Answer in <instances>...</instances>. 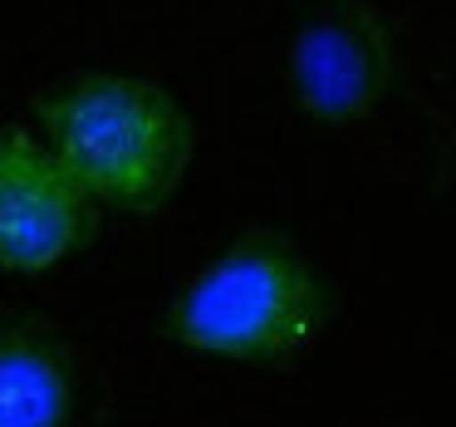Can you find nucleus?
<instances>
[{"mask_svg": "<svg viewBox=\"0 0 456 427\" xmlns=\"http://www.w3.org/2000/svg\"><path fill=\"white\" fill-rule=\"evenodd\" d=\"M393 50L387 35L363 5L354 0H324L305 21L289 60L295 99L319 123H354L383 99Z\"/></svg>", "mask_w": 456, "mask_h": 427, "instance_id": "obj_4", "label": "nucleus"}, {"mask_svg": "<svg viewBox=\"0 0 456 427\" xmlns=\"http://www.w3.org/2000/svg\"><path fill=\"white\" fill-rule=\"evenodd\" d=\"M45 143L99 207L158 211L191 162V123L167 89L128 74H89L45 99Z\"/></svg>", "mask_w": 456, "mask_h": 427, "instance_id": "obj_1", "label": "nucleus"}, {"mask_svg": "<svg viewBox=\"0 0 456 427\" xmlns=\"http://www.w3.org/2000/svg\"><path fill=\"white\" fill-rule=\"evenodd\" d=\"M74 413V368L35 315L0 319V427H54Z\"/></svg>", "mask_w": 456, "mask_h": 427, "instance_id": "obj_5", "label": "nucleus"}, {"mask_svg": "<svg viewBox=\"0 0 456 427\" xmlns=\"http://www.w3.org/2000/svg\"><path fill=\"white\" fill-rule=\"evenodd\" d=\"M324 324V285L295 246L240 236L167 309V334L207 358L285 368Z\"/></svg>", "mask_w": 456, "mask_h": 427, "instance_id": "obj_2", "label": "nucleus"}, {"mask_svg": "<svg viewBox=\"0 0 456 427\" xmlns=\"http://www.w3.org/2000/svg\"><path fill=\"white\" fill-rule=\"evenodd\" d=\"M94 207L99 201L50 143L0 128V270L35 275L60 266L89 241Z\"/></svg>", "mask_w": 456, "mask_h": 427, "instance_id": "obj_3", "label": "nucleus"}]
</instances>
